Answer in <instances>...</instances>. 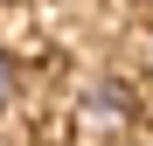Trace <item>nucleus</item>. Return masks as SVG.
I'll return each mask as SVG.
<instances>
[{
    "label": "nucleus",
    "instance_id": "nucleus-1",
    "mask_svg": "<svg viewBox=\"0 0 153 146\" xmlns=\"http://www.w3.org/2000/svg\"><path fill=\"white\" fill-rule=\"evenodd\" d=\"M76 125H84V139H118L125 125H132V90H125L118 77L91 84L84 104H76Z\"/></svg>",
    "mask_w": 153,
    "mask_h": 146
},
{
    "label": "nucleus",
    "instance_id": "nucleus-2",
    "mask_svg": "<svg viewBox=\"0 0 153 146\" xmlns=\"http://www.w3.org/2000/svg\"><path fill=\"white\" fill-rule=\"evenodd\" d=\"M14 84H21V77H14V56H7V49H0V111L14 104Z\"/></svg>",
    "mask_w": 153,
    "mask_h": 146
},
{
    "label": "nucleus",
    "instance_id": "nucleus-3",
    "mask_svg": "<svg viewBox=\"0 0 153 146\" xmlns=\"http://www.w3.org/2000/svg\"><path fill=\"white\" fill-rule=\"evenodd\" d=\"M146 63H153V35H146Z\"/></svg>",
    "mask_w": 153,
    "mask_h": 146
},
{
    "label": "nucleus",
    "instance_id": "nucleus-4",
    "mask_svg": "<svg viewBox=\"0 0 153 146\" xmlns=\"http://www.w3.org/2000/svg\"><path fill=\"white\" fill-rule=\"evenodd\" d=\"M146 7H153V0H146Z\"/></svg>",
    "mask_w": 153,
    "mask_h": 146
}]
</instances>
